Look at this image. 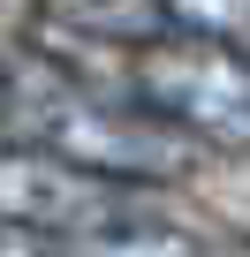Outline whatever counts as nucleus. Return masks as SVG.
I'll list each match as a JSON object with an SVG mask.
<instances>
[{"mask_svg":"<svg viewBox=\"0 0 250 257\" xmlns=\"http://www.w3.org/2000/svg\"><path fill=\"white\" fill-rule=\"evenodd\" d=\"M38 16L99 38V46H121V53H137L152 38H167V8L159 0H38Z\"/></svg>","mask_w":250,"mask_h":257,"instance_id":"5","label":"nucleus"},{"mask_svg":"<svg viewBox=\"0 0 250 257\" xmlns=\"http://www.w3.org/2000/svg\"><path fill=\"white\" fill-rule=\"evenodd\" d=\"M129 98L152 106L159 121L190 128L197 144L250 152V53H235L227 38L167 31V38L137 46L129 53Z\"/></svg>","mask_w":250,"mask_h":257,"instance_id":"1","label":"nucleus"},{"mask_svg":"<svg viewBox=\"0 0 250 257\" xmlns=\"http://www.w3.org/2000/svg\"><path fill=\"white\" fill-rule=\"evenodd\" d=\"M0 257H46V249H8V242H0Z\"/></svg>","mask_w":250,"mask_h":257,"instance_id":"7","label":"nucleus"},{"mask_svg":"<svg viewBox=\"0 0 250 257\" xmlns=\"http://www.w3.org/2000/svg\"><path fill=\"white\" fill-rule=\"evenodd\" d=\"M8 98H16V91H8V76H0V113H8Z\"/></svg>","mask_w":250,"mask_h":257,"instance_id":"8","label":"nucleus"},{"mask_svg":"<svg viewBox=\"0 0 250 257\" xmlns=\"http://www.w3.org/2000/svg\"><path fill=\"white\" fill-rule=\"evenodd\" d=\"M167 31H197V38H250V0H159Z\"/></svg>","mask_w":250,"mask_h":257,"instance_id":"6","label":"nucleus"},{"mask_svg":"<svg viewBox=\"0 0 250 257\" xmlns=\"http://www.w3.org/2000/svg\"><path fill=\"white\" fill-rule=\"evenodd\" d=\"M46 144L121 189H144V182H182L197 167V137L175 121H159L137 98H61L46 113Z\"/></svg>","mask_w":250,"mask_h":257,"instance_id":"2","label":"nucleus"},{"mask_svg":"<svg viewBox=\"0 0 250 257\" xmlns=\"http://www.w3.org/2000/svg\"><path fill=\"white\" fill-rule=\"evenodd\" d=\"M46 257H205L197 234L167 227V219H144V212H121L106 227H76V234H53Z\"/></svg>","mask_w":250,"mask_h":257,"instance_id":"4","label":"nucleus"},{"mask_svg":"<svg viewBox=\"0 0 250 257\" xmlns=\"http://www.w3.org/2000/svg\"><path fill=\"white\" fill-rule=\"evenodd\" d=\"M129 212V189L61 159L53 144H0V227L16 234H76Z\"/></svg>","mask_w":250,"mask_h":257,"instance_id":"3","label":"nucleus"}]
</instances>
